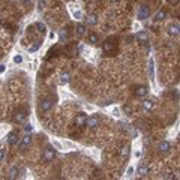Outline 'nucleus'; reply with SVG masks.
Wrapping results in <instances>:
<instances>
[{
	"instance_id": "23",
	"label": "nucleus",
	"mask_w": 180,
	"mask_h": 180,
	"mask_svg": "<svg viewBox=\"0 0 180 180\" xmlns=\"http://www.w3.org/2000/svg\"><path fill=\"white\" fill-rule=\"evenodd\" d=\"M77 33H78L80 36H81V35H84V33H86V27H84L83 24H78V26H77Z\"/></svg>"
},
{
	"instance_id": "12",
	"label": "nucleus",
	"mask_w": 180,
	"mask_h": 180,
	"mask_svg": "<svg viewBox=\"0 0 180 180\" xmlns=\"http://www.w3.org/2000/svg\"><path fill=\"white\" fill-rule=\"evenodd\" d=\"M102 50L107 53V54H110V53H113V50H114V45H113L111 41H105L104 45H102Z\"/></svg>"
},
{
	"instance_id": "3",
	"label": "nucleus",
	"mask_w": 180,
	"mask_h": 180,
	"mask_svg": "<svg viewBox=\"0 0 180 180\" xmlns=\"http://www.w3.org/2000/svg\"><path fill=\"white\" fill-rule=\"evenodd\" d=\"M54 156H56V150L53 149V147H47L45 150H44V156H42V159L45 162H51L53 159H54Z\"/></svg>"
},
{
	"instance_id": "6",
	"label": "nucleus",
	"mask_w": 180,
	"mask_h": 180,
	"mask_svg": "<svg viewBox=\"0 0 180 180\" xmlns=\"http://www.w3.org/2000/svg\"><path fill=\"white\" fill-rule=\"evenodd\" d=\"M30 144H32V137H30L29 134H26V135L23 137V140H21V146H20L21 152H26V150H27Z\"/></svg>"
},
{
	"instance_id": "19",
	"label": "nucleus",
	"mask_w": 180,
	"mask_h": 180,
	"mask_svg": "<svg viewBox=\"0 0 180 180\" xmlns=\"http://www.w3.org/2000/svg\"><path fill=\"white\" fill-rule=\"evenodd\" d=\"M128 155H129V146H125V147L120 149V156L122 158H128Z\"/></svg>"
},
{
	"instance_id": "16",
	"label": "nucleus",
	"mask_w": 180,
	"mask_h": 180,
	"mask_svg": "<svg viewBox=\"0 0 180 180\" xmlns=\"http://www.w3.org/2000/svg\"><path fill=\"white\" fill-rule=\"evenodd\" d=\"M137 95L138 96H146L147 95V87H146V86H140V87H137Z\"/></svg>"
},
{
	"instance_id": "32",
	"label": "nucleus",
	"mask_w": 180,
	"mask_h": 180,
	"mask_svg": "<svg viewBox=\"0 0 180 180\" xmlns=\"http://www.w3.org/2000/svg\"><path fill=\"white\" fill-rule=\"evenodd\" d=\"M132 173H134V167H129L128 168V176H132Z\"/></svg>"
},
{
	"instance_id": "21",
	"label": "nucleus",
	"mask_w": 180,
	"mask_h": 180,
	"mask_svg": "<svg viewBox=\"0 0 180 180\" xmlns=\"http://www.w3.org/2000/svg\"><path fill=\"white\" fill-rule=\"evenodd\" d=\"M41 44H42V41H39V39H38V41H35V44H33V45L30 47V53H35V51H38V48L41 47Z\"/></svg>"
},
{
	"instance_id": "27",
	"label": "nucleus",
	"mask_w": 180,
	"mask_h": 180,
	"mask_svg": "<svg viewBox=\"0 0 180 180\" xmlns=\"http://www.w3.org/2000/svg\"><path fill=\"white\" fill-rule=\"evenodd\" d=\"M32 131H33V126H32V125H26V128H24V132H26V134H30Z\"/></svg>"
},
{
	"instance_id": "22",
	"label": "nucleus",
	"mask_w": 180,
	"mask_h": 180,
	"mask_svg": "<svg viewBox=\"0 0 180 180\" xmlns=\"http://www.w3.org/2000/svg\"><path fill=\"white\" fill-rule=\"evenodd\" d=\"M149 72H150V78L153 80V78H155V69H153V60L152 59L149 62Z\"/></svg>"
},
{
	"instance_id": "25",
	"label": "nucleus",
	"mask_w": 180,
	"mask_h": 180,
	"mask_svg": "<svg viewBox=\"0 0 180 180\" xmlns=\"http://www.w3.org/2000/svg\"><path fill=\"white\" fill-rule=\"evenodd\" d=\"M36 27L39 29V32H41V33H45V32H47V26H45L44 23H36Z\"/></svg>"
},
{
	"instance_id": "8",
	"label": "nucleus",
	"mask_w": 180,
	"mask_h": 180,
	"mask_svg": "<svg viewBox=\"0 0 180 180\" xmlns=\"http://www.w3.org/2000/svg\"><path fill=\"white\" fill-rule=\"evenodd\" d=\"M137 41H138L140 44H147V42H149V33L146 32V30L140 32L138 35H137Z\"/></svg>"
},
{
	"instance_id": "11",
	"label": "nucleus",
	"mask_w": 180,
	"mask_h": 180,
	"mask_svg": "<svg viewBox=\"0 0 180 180\" xmlns=\"http://www.w3.org/2000/svg\"><path fill=\"white\" fill-rule=\"evenodd\" d=\"M149 171H150V168H149V165L147 164H141V165H140L138 167V174L140 176H141V177H144V176H147L149 174Z\"/></svg>"
},
{
	"instance_id": "30",
	"label": "nucleus",
	"mask_w": 180,
	"mask_h": 180,
	"mask_svg": "<svg viewBox=\"0 0 180 180\" xmlns=\"http://www.w3.org/2000/svg\"><path fill=\"white\" fill-rule=\"evenodd\" d=\"M74 15H75V18H77V20H81V17H83V14H81L80 11H78V12H75Z\"/></svg>"
},
{
	"instance_id": "33",
	"label": "nucleus",
	"mask_w": 180,
	"mask_h": 180,
	"mask_svg": "<svg viewBox=\"0 0 180 180\" xmlns=\"http://www.w3.org/2000/svg\"><path fill=\"white\" fill-rule=\"evenodd\" d=\"M135 156H137V158H141V150H137V152H135Z\"/></svg>"
},
{
	"instance_id": "36",
	"label": "nucleus",
	"mask_w": 180,
	"mask_h": 180,
	"mask_svg": "<svg viewBox=\"0 0 180 180\" xmlns=\"http://www.w3.org/2000/svg\"><path fill=\"white\" fill-rule=\"evenodd\" d=\"M111 2H119V0H111Z\"/></svg>"
},
{
	"instance_id": "28",
	"label": "nucleus",
	"mask_w": 180,
	"mask_h": 180,
	"mask_svg": "<svg viewBox=\"0 0 180 180\" xmlns=\"http://www.w3.org/2000/svg\"><path fill=\"white\" fill-rule=\"evenodd\" d=\"M14 62H15V63H21V62H23V57L20 56V54H17V56L14 57Z\"/></svg>"
},
{
	"instance_id": "9",
	"label": "nucleus",
	"mask_w": 180,
	"mask_h": 180,
	"mask_svg": "<svg viewBox=\"0 0 180 180\" xmlns=\"http://www.w3.org/2000/svg\"><path fill=\"white\" fill-rule=\"evenodd\" d=\"M158 149H159V152H161V153H168L171 150V144L168 141H161V143H159V146H158Z\"/></svg>"
},
{
	"instance_id": "31",
	"label": "nucleus",
	"mask_w": 180,
	"mask_h": 180,
	"mask_svg": "<svg viewBox=\"0 0 180 180\" xmlns=\"http://www.w3.org/2000/svg\"><path fill=\"white\" fill-rule=\"evenodd\" d=\"M3 156H5V150H3V147H0V161L3 159Z\"/></svg>"
},
{
	"instance_id": "29",
	"label": "nucleus",
	"mask_w": 180,
	"mask_h": 180,
	"mask_svg": "<svg viewBox=\"0 0 180 180\" xmlns=\"http://www.w3.org/2000/svg\"><path fill=\"white\" fill-rule=\"evenodd\" d=\"M38 6H39V9H44L45 8V2H44V0H38Z\"/></svg>"
},
{
	"instance_id": "20",
	"label": "nucleus",
	"mask_w": 180,
	"mask_h": 180,
	"mask_svg": "<svg viewBox=\"0 0 180 180\" xmlns=\"http://www.w3.org/2000/svg\"><path fill=\"white\" fill-rule=\"evenodd\" d=\"M165 17H167V12L165 11H159L156 14V17H155V20H156V21H162V20H165Z\"/></svg>"
},
{
	"instance_id": "13",
	"label": "nucleus",
	"mask_w": 180,
	"mask_h": 180,
	"mask_svg": "<svg viewBox=\"0 0 180 180\" xmlns=\"http://www.w3.org/2000/svg\"><path fill=\"white\" fill-rule=\"evenodd\" d=\"M168 33L171 36H177L179 35V23H173L168 27Z\"/></svg>"
},
{
	"instance_id": "34",
	"label": "nucleus",
	"mask_w": 180,
	"mask_h": 180,
	"mask_svg": "<svg viewBox=\"0 0 180 180\" xmlns=\"http://www.w3.org/2000/svg\"><path fill=\"white\" fill-rule=\"evenodd\" d=\"M5 72V65H0V74H3Z\"/></svg>"
},
{
	"instance_id": "24",
	"label": "nucleus",
	"mask_w": 180,
	"mask_h": 180,
	"mask_svg": "<svg viewBox=\"0 0 180 180\" xmlns=\"http://www.w3.org/2000/svg\"><path fill=\"white\" fill-rule=\"evenodd\" d=\"M98 23V20H96V17L95 15H90L89 18H87V24H90V26H95Z\"/></svg>"
},
{
	"instance_id": "2",
	"label": "nucleus",
	"mask_w": 180,
	"mask_h": 180,
	"mask_svg": "<svg viewBox=\"0 0 180 180\" xmlns=\"http://www.w3.org/2000/svg\"><path fill=\"white\" fill-rule=\"evenodd\" d=\"M27 110H24V108H21V110H18L17 113H15V116H14V120L17 123H23V122H26V119H27Z\"/></svg>"
},
{
	"instance_id": "4",
	"label": "nucleus",
	"mask_w": 180,
	"mask_h": 180,
	"mask_svg": "<svg viewBox=\"0 0 180 180\" xmlns=\"http://www.w3.org/2000/svg\"><path fill=\"white\" fill-rule=\"evenodd\" d=\"M99 123H101V120H99L98 116H90L87 120H86V125H87L89 128H92V129H96L99 126Z\"/></svg>"
},
{
	"instance_id": "18",
	"label": "nucleus",
	"mask_w": 180,
	"mask_h": 180,
	"mask_svg": "<svg viewBox=\"0 0 180 180\" xmlns=\"http://www.w3.org/2000/svg\"><path fill=\"white\" fill-rule=\"evenodd\" d=\"M98 41H99V38H98L96 33H90V35H89V42L92 45H95V44H98Z\"/></svg>"
},
{
	"instance_id": "14",
	"label": "nucleus",
	"mask_w": 180,
	"mask_h": 180,
	"mask_svg": "<svg viewBox=\"0 0 180 180\" xmlns=\"http://www.w3.org/2000/svg\"><path fill=\"white\" fill-rule=\"evenodd\" d=\"M71 81V74L69 72H63L62 75H60V83L62 84H68Z\"/></svg>"
},
{
	"instance_id": "10",
	"label": "nucleus",
	"mask_w": 180,
	"mask_h": 180,
	"mask_svg": "<svg viewBox=\"0 0 180 180\" xmlns=\"http://www.w3.org/2000/svg\"><path fill=\"white\" fill-rule=\"evenodd\" d=\"M18 143V135H17V132L15 131H12L8 134V144L9 146H15Z\"/></svg>"
},
{
	"instance_id": "5",
	"label": "nucleus",
	"mask_w": 180,
	"mask_h": 180,
	"mask_svg": "<svg viewBox=\"0 0 180 180\" xmlns=\"http://www.w3.org/2000/svg\"><path fill=\"white\" fill-rule=\"evenodd\" d=\"M149 15H150V11H149L147 6H140L138 8V20L140 21H144Z\"/></svg>"
},
{
	"instance_id": "15",
	"label": "nucleus",
	"mask_w": 180,
	"mask_h": 180,
	"mask_svg": "<svg viewBox=\"0 0 180 180\" xmlns=\"http://www.w3.org/2000/svg\"><path fill=\"white\" fill-rule=\"evenodd\" d=\"M143 108H144L146 111H152V110H153V101L146 99V101L143 102Z\"/></svg>"
},
{
	"instance_id": "26",
	"label": "nucleus",
	"mask_w": 180,
	"mask_h": 180,
	"mask_svg": "<svg viewBox=\"0 0 180 180\" xmlns=\"http://www.w3.org/2000/svg\"><path fill=\"white\" fill-rule=\"evenodd\" d=\"M66 38H68V32H66V29L60 30V41L65 42V39H66Z\"/></svg>"
},
{
	"instance_id": "1",
	"label": "nucleus",
	"mask_w": 180,
	"mask_h": 180,
	"mask_svg": "<svg viewBox=\"0 0 180 180\" xmlns=\"http://www.w3.org/2000/svg\"><path fill=\"white\" fill-rule=\"evenodd\" d=\"M53 104H54V99H53V98H47V99H44V101L41 102V105H39V110H41L42 113H47V111L51 110Z\"/></svg>"
},
{
	"instance_id": "17",
	"label": "nucleus",
	"mask_w": 180,
	"mask_h": 180,
	"mask_svg": "<svg viewBox=\"0 0 180 180\" xmlns=\"http://www.w3.org/2000/svg\"><path fill=\"white\" fill-rule=\"evenodd\" d=\"M17 177H18V168L14 167V168H11L9 174H8V179H17Z\"/></svg>"
},
{
	"instance_id": "7",
	"label": "nucleus",
	"mask_w": 180,
	"mask_h": 180,
	"mask_svg": "<svg viewBox=\"0 0 180 180\" xmlns=\"http://www.w3.org/2000/svg\"><path fill=\"white\" fill-rule=\"evenodd\" d=\"M86 120H87V116L84 113H78L75 117V125L77 126H86Z\"/></svg>"
},
{
	"instance_id": "35",
	"label": "nucleus",
	"mask_w": 180,
	"mask_h": 180,
	"mask_svg": "<svg viewBox=\"0 0 180 180\" xmlns=\"http://www.w3.org/2000/svg\"><path fill=\"white\" fill-rule=\"evenodd\" d=\"M21 2H23V3H24V5H27V3H29V2H30V0H21Z\"/></svg>"
}]
</instances>
